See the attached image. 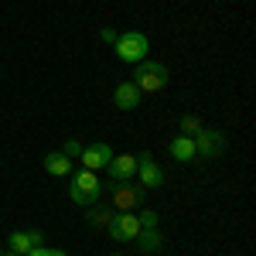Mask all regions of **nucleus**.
<instances>
[{
  "label": "nucleus",
  "instance_id": "nucleus-1",
  "mask_svg": "<svg viewBox=\"0 0 256 256\" xmlns=\"http://www.w3.org/2000/svg\"><path fill=\"white\" fill-rule=\"evenodd\" d=\"M134 86H137L140 92H160L168 82H171V76H168V65L164 62H150V58H144L137 62V68H134Z\"/></svg>",
  "mask_w": 256,
  "mask_h": 256
},
{
  "label": "nucleus",
  "instance_id": "nucleus-2",
  "mask_svg": "<svg viewBox=\"0 0 256 256\" xmlns=\"http://www.w3.org/2000/svg\"><path fill=\"white\" fill-rule=\"evenodd\" d=\"M99 192H102V184H99V174H96V171H86V168H82L79 174H72L68 198H72L76 205H82V208L96 205V202H99Z\"/></svg>",
  "mask_w": 256,
  "mask_h": 256
},
{
  "label": "nucleus",
  "instance_id": "nucleus-3",
  "mask_svg": "<svg viewBox=\"0 0 256 256\" xmlns=\"http://www.w3.org/2000/svg\"><path fill=\"white\" fill-rule=\"evenodd\" d=\"M116 58L126 62V65H137V62L147 58V52H150V38L144 34V31H126V34H120L116 38Z\"/></svg>",
  "mask_w": 256,
  "mask_h": 256
},
{
  "label": "nucleus",
  "instance_id": "nucleus-4",
  "mask_svg": "<svg viewBox=\"0 0 256 256\" xmlns=\"http://www.w3.org/2000/svg\"><path fill=\"white\" fill-rule=\"evenodd\" d=\"M226 154V137L212 130V126H202L195 134V158L198 160H218Z\"/></svg>",
  "mask_w": 256,
  "mask_h": 256
},
{
  "label": "nucleus",
  "instance_id": "nucleus-5",
  "mask_svg": "<svg viewBox=\"0 0 256 256\" xmlns=\"http://www.w3.org/2000/svg\"><path fill=\"white\" fill-rule=\"evenodd\" d=\"M110 195H113V208L116 212H134L144 205V188L140 184H130V181H113V188H110Z\"/></svg>",
  "mask_w": 256,
  "mask_h": 256
},
{
  "label": "nucleus",
  "instance_id": "nucleus-6",
  "mask_svg": "<svg viewBox=\"0 0 256 256\" xmlns=\"http://www.w3.org/2000/svg\"><path fill=\"white\" fill-rule=\"evenodd\" d=\"M106 229H110V239H113V242H134L137 232H140V222H137L134 212H113V218H110Z\"/></svg>",
  "mask_w": 256,
  "mask_h": 256
},
{
  "label": "nucleus",
  "instance_id": "nucleus-7",
  "mask_svg": "<svg viewBox=\"0 0 256 256\" xmlns=\"http://www.w3.org/2000/svg\"><path fill=\"white\" fill-rule=\"evenodd\" d=\"M137 181H140L144 192H150V188H160V184H164V171H160V164L154 160L150 150L137 154Z\"/></svg>",
  "mask_w": 256,
  "mask_h": 256
},
{
  "label": "nucleus",
  "instance_id": "nucleus-8",
  "mask_svg": "<svg viewBox=\"0 0 256 256\" xmlns=\"http://www.w3.org/2000/svg\"><path fill=\"white\" fill-rule=\"evenodd\" d=\"M79 160L86 171H106V164L113 160V147L110 144H89V147H82Z\"/></svg>",
  "mask_w": 256,
  "mask_h": 256
},
{
  "label": "nucleus",
  "instance_id": "nucleus-9",
  "mask_svg": "<svg viewBox=\"0 0 256 256\" xmlns=\"http://www.w3.org/2000/svg\"><path fill=\"white\" fill-rule=\"evenodd\" d=\"M110 181H134L137 178V154H113V160L106 164Z\"/></svg>",
  "mask_w": 256,
  "mask_h": 256
},
{
  "label": "nucleus",
  "instance_id": "nucleus-10",
  "mask_svg": "<svg viewBox=\"0 0 256 256\" xmlns=\"http://www.w3.org/2000/svg\"><path fill=\"white\" fill-rule=\"evenodd\" d=\"M7 246H10V253L28 256L31 250H38V246H44V236H41L38 229H31V232H10V239H7Z\"/></svg>",
  "mask_w": 256,
  "mask_h": 256
},
{
  "label": "nucleus",
  "instance_id": "nucleus-11",
  "mask_svg": "<svg viewBox=\"0 0 256 256\" xmlns=\"http://www.w3.org/2000/svg\"><path fill=\"white\" fill-rule=\"evenodd\" d=\"M140 96H144V92H140L134 82H120L116 89H113V106L130 113V110H137V106H140Z\"/></svg>",
  "mask_w": 256,
  "mask_h": 256
},
{
  "label": "nucleus",
  "instance_id": "nucleus-12",
  "mask_svg": "<svg viewBox=\"0 0 256 256\" xmlns=\"http://www.w3.org/2000/svg\"><path fill=\"white\" fill-rule=\"evenodd\" d=\"M168 150H171V158H174L178 164H192V160H198L195 158V137H184V134L171 137Z\"/></svg>",
  "mask_w": 256,
  "mask_h": 256
},
{
  "label": "nucleus",
  "instance_id": "nucleus-13",
  "mask_svg": "<svg viewBox=\"0 0 256 256\" xmlns=\"http://www.w3.org/2000/svg\"><path fill=\"white\" fill-rule=\"evenodd\" d=\"M44 171L52 178H68L72 174V160L65 158L62 150H52V154H44Z\"/></svg>",
  "mask_w": 256,
  "mask_h": 256
},
{
  "label": "nucleus",
  "instance_id": "nucleus-14",
  "mask_svg": "<svg viewBox=\"0 0 256 256\" xmlns=\"http://www.w3.org/2000/svg\"><path fill=\"white\" fill-rule=\"evenodd\" d=\"M134 242H137L140 253H158L160 246H164V236H160V229H140Z\"/></svg>",
  "mask_w": 256,
  "mask_h": 256
},
{
  "label": "nucleus",
  "instance_id": "nucleus-15",
  "mask_svg": "<svg viewBox=\"0 0 256 256\" xmlns=\"http://www.w3.org/2000/svg\"><path fill=\"white\" fill-rule=\"evenodd\" d=\"M113 212L116 208H106V205H89V212H86V218H89V226H110V218H113Z\"/></svg>",
  "mask_w": 256,
  "mask_h": 256
},
{
  "label": "nucleus",
  "instance_id": "nucleus-16",
  "mask_svg": "<svg viewBox=\"0 0 256 256\" xmlns=\"http://www.w3.org/2000/svg\"><path fill=\"white\" fill-rule=\"evenodd\" d=\"M198 130H202V123H198V116H195V113L181 116V134H184V137H195Z\"/></svg>",
  "mask_w": 256,
  "mask_h": 256
},
{
  "label": "nucleus",
  "instance_id": "nucleus-17",
  "mask_svg": "<svg viewBox=\"0 0 256 256\" xmlns=\"http://www.w3.org/2000/svg\"><path fill=\"white\" fill-rule=\"evenodd\" d=\"M62 154H65L68 160H79V154H82V144H79L76 137H68V140H65V147H62Z\"/></svg>",
  "mask_w": 256,
  "mask_h": 256
},
{
  "label": "nucleus",
  "instance_id": "nucleus-18",
  "mask_svg": "<svg viewBox=\"0 0 256 256\" xmlns=\"http://www.w3.org/2000/svg\"><path fill=\"white\" fill-rule=\"evenodd\" d=\"M137 222H140V229H158V226H160V216H158V212H140Z\"/></svg>",
  "mask_w": 256,
  "mask_h": 256
},
{
  "label": "nucleus",
  "instance_id": "nucleus-19",
  "mask_svg": "<svg viewBox=\"0 0 256 256\" xmlns=\"http://www.w3.org/2000/svg\"><path fill=\"white\" fill-rule=\"evenodd\" d=\"M28 256H68V253H62V250H48V246H38V250H31Z\"/></svg>",
  "mask_w": 256,
  "mask_h": 256
},
{
  "label": "nucleus",
  "instance_id": "nucleus-20",
  "mask_svg": "<svg viewBox=\"0 0 256 256\" xmlns=\"http://www.w3.org/2000/svg\"><path fill=\"white\" fill-rule=\"evenodd\" d=\"M99 38L106 41V44H116V38H120V34L113 31V28H102V31H99Z\"/></svg>",
  "mask_w": 256,
  "mask_h": 256
},
{
  "label": "nucleus",
  "instance_id": "nucleus-21",
  "mask_svg": "<svg viewBox=\"0 0 256 256\" xmlns=\"http://www.w3.org/2000/svg\"><path fill=\"white\" fill-rule=\"evenodd\" d=\"M0 256H18V253H0Z\"/></svg>",
  "mask_w": 256,
  "mask_h": 256
},
{
  "label": "nucleus",
  "instance_id": "nucleus-22",
  "mask_svg": "<svg viewBox=\"0 0 256 256\" xmlns=\"http://www.w3.org/2000/svg\"><path fill=\"white\" fill-rule=\"evenodd\" d=\"M110 256H123V253H110Z\"/></svg>",
  "mask_w": 256,
  "mask_h": 256
}]
</instances>
